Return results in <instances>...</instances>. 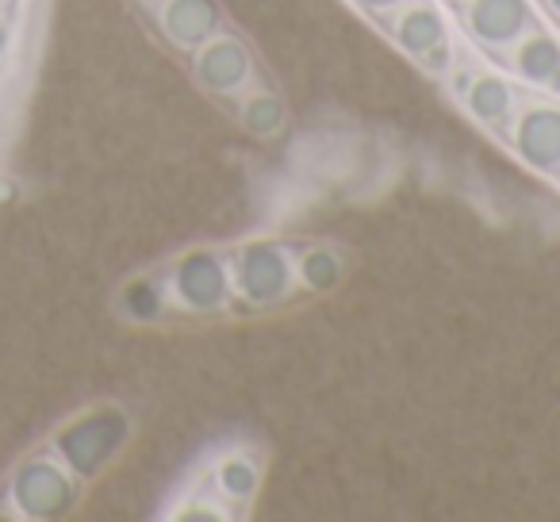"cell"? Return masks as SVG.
Returning a JSON list of instances; mask_svg holds the SVG:
<instances>
[{
	"instance_id": "6da1fadb",
	"label": "cell",
	"mask_w": 560,
	"mask_h": 522,
	"mask_svg": "<svg viewBox=\"0 0 560 522\" xmlns=\"http://www.w3.org/2000/svg\"><path fill=\"white\" fill-rule=\"evenodd\" d=\"M131 438V422L119 407H96V411L73 419L62 434L55 438V450L62 457V465L73 476H96L104 465L116 461V453Z\"/></svg>"
},
{
	"instance_id": "7a4b0ae2",
	"label": "cell",
	"mask_w": 560,
	"mask_h": 522,
	"mask_svg": "<svg viewBox=\"0 0 560 522\" xmlns=\"http://www.w3.org/2000/svg\"><path fill=\"white\" fill-rule=\"evenodd\" d=\"M231 285L249 308H272L296 285L292 250L277 239H254L231 254Z\"/></svg>"
},
{
	"instance_id": "3957f363",
	"label": "cell",
	"mask_w": 560,
	"mask_h": 522,
	"mask_svg": "<svg viewBox=\"0 0 560 522\" xmlns=\"http://www.w3.org/2000/svg\"><path fill=\"white\" fill-rule=\"evenodd\" d=\"M170 289L185 312L196 315H219L231 304V269L226 257L215 250H188L170 274Z\"/></svg>"
},
{
	"instance_id": "277c9868",
	"label": "cell",
	"mask_w": 560,
	"mask_h": 522,
	"mask_svg": "<svg viewBox=\"0 0 560 522\" xmlns=\"http://www.w3.org/2000/svg\"><path fill=\"white\" fill-rule=\"evenodd\" d=\"M12 499L27 519H58L78 503V484L66 465L55 461H27L12 480Z\"/></svg>"
},
{
	"instance_id": "5b68a950",
	"label": "cell",
	"mask_w": 560,
	"mask_h": 522,
	"mask_svg": "<svg viewBox=\"0 0 560 522\" xmlns=\"http://www.w3.org/2000/svg\"><path fill=\"white\" fill-rule=\"evenodd\" d=\"M192 73L211 96H238L254 81V58L238 35L219 32L192 50Z\"/></svg>"
},
{
	"instance_id": "8992f818",
	"label": "cell",
	"mask_w": 560,
	"mask_h": 522,
	"mask_svg": "<svg viewBox=\"0 0 560 522\" xmlns=\"http://www.w3.org/2000/svg\"><path fill=\"white\" fill-rule=\"evenodd\" d=\"M465 27L483 47L506 50L537 24H534V12H529V0H468Z\"/></svg>"
},
{
	"instance_id": "52a82bcc",
	"label": "cell",
	"mask_w": 560,
	"mask_h": 522,
	"mask_svg": "<svg viewBox=\"0 0 560 522\" xmlns=\"http://www.w3.org/2000/svg\"><path fill=\"white\" fill-rule=\"evenodd\" d=\"M511 147L529 170L560 173V108L557 104H534L518 116L511 131Z\"/></svg>"
},
{
	"instance_id": "ba28073f",
	"label": "cell",
	"mask_w": 560,
	"mask_h": 522,
	"mask_svg": "<svg viewBox=\"0 0 560 522\" xmlns=\"http://www.w3.org/2000/svg\"><path fill=\"white\" fill-rule=\"evenodd\" d=\"M162 32L177 50H200L211 35L223 32V12L215 0H165Z\"/></svg>"
},
{
	"instance_id": "9c48e42d",
	"label": "cell",
	"mask_w": 560,
	"mask_h": 522,
	"mask_svg": "<svg viewBox=\"0 0 560 522\" xmlns=\"http://www.w3.org/2000/svg\"><path fill=\"white\" fill-rule=\"evenodd\" d=\"M392 35H396L399 50L411 55V58H422L427 50H434L438 43L450 39V32H445V16L434 9V4H427V0L399 9L396 24H392Z\"/></svg>"
},
{
	"instance_id": "30bf717a",
	"label": "cell",
	"mask_w": 560,
	"mask_h": 522,
	"mask_svg": "<svg viewBox=\"0 0 560 522\" xmlns=\"http://www.w3.org/2000/svg\"><path fill=\"white\" fill-rule=\"evenodd\" d=\"M465 108L472 119L503 131L506 119H511L514 108H518V96H514L511 81H503L499 73H480V78L465 89Z\"/></svg>"
},
{
	"instance_id": "8fae6325",
	"label": "cell",
	"mask_w": 560,
	"mask_h": 522,
	"mask_svg": "<svg viewBox=\"0 0 560 522\" xmlns=\"http://www.w3.org/2000/svg\"><path fill=\"white\" fill-rule=\"evenodd\" d=\"M514 70L529 85H552V78L560 73V39L549 32L529 27L518 43H514Z\"/></svg>"
},
{
	"instance_id": "7c38bea8",
	"label": "cell",
	"mask_w": 560,
	"mask_h": 522,
	"mask_svg": "<svg viewBox=\"0 0 560 522\" xmlns=\"http://www.w3.org/2000/svg\"><path fill=\"white\" fill-rule=\"evenodd\" d=\"M238 124L254 139H277L289 127V104L280 101V93H272V89H249L238 104Z\"/></svg>"
},
{
	"instance_id": "4fadbf2b",
	"label": "cell",
	"mask_w": 560,
	"mask_h": 522,
	"mask_svg": "<svg viewBox=\"0 0 560 522\" xmlns=\"http://www.w3.org/2000/svg\"><path fill=\"white\" fill-rule=\"evenodd\" d=\"M296 277L307 292H335L346 277V262L338 257V250L312 246V250H304V257L296 262Z\"/></svg>"
},
{
	"instance_id": "5bb4252c",
	"label": "cell",
	"mask_w": 560,
	"mask_h": 522,
	"mask_svg": "<svg viewBox=\"0 0 560 522\" xmlns=\"http://www.w3.org/2000/svg\"><path fill=\"white\" fill-rule=\"evenodd\" d=\"M215 484H219V491H223V499L246 507L249 499L257 496V488H261V468H257L246 453H231V457L219 461Z\"/></svg>"
},
{
	"instance_id": "9a60e30c",
	"label": "cell",
	"mask_w": 560,
	"mask_h": 522,
	"mask_svg": "<svg viewBox=\"0 0 560 522\" xmlns=\"http://www.w3.org/2000/svg\"><path fill=\"white\" fill-rule=\"evenodd\" d=\"M124 312L135 315V320H158V312H162V289H154L150 281H135L124 292Z\"/></svg>"
},
{
	"instance_id": "2e32d148",
	"label": "cell",
	"mask_w": 560,
	"mask_h": 522,
	"mask_svg": "<svg viewBox=\"0 0 560 522\" xmlns=\"http://www.w3.org/2000/svg\"><path fill=\"white\" fill-rule=\"evenodd\" d=\"M419 62L427 66L430 73H445V70H450V39H445V43H438L434 50H427V55H422Z\"/></svg>"
},
{
	"instance_id": "e0dca14e",
	"label": "cell",
	"mask_w": 560,
	"mask_h": 522,
	"mask_svg": "<svg viewBox=\"0 0 560 522\" xmlns=\"http://www.w3.org/2000/svg\"><path fill=\"white\" fill-rule=\"evenodd\" d=\"M361 12H369V16H388V12L404 9L407 0H353Z\"/></svg>"
},
{
	"instance_id": "ac0fdd59",
	"label": "cell",
	"mask_w": 560,
	"mask_h": 522,
	"mask_svg": "<svg viewBox=\"0 0 560 522\" xmlns=\"http://www.w3.org/2000/svg\"><path fill=\"white\" fill-rule=\"evenodd\" d=\"M180 519H226V507H185Z\"/></svg>"
},
{
	"instance_id": "d6986e66",
	"label": "cell",
	"mask_w": 560,
	"mask_h": 522,
	"mask_svg": "<svg viewBox=\"0 0 560 522\" xmlns=\"http://www.w3.org/2000/svg\"><path fill=\"white\" fill-rule=\"evenodd\" d=\"M545 4H549V12H552V16L560 20V0H545Z\"/></svg>"
},
{
	"instance_id": "ffe728a7",
	"label": "cell",
	"mask_w": 560,
	"mask_h": 522,
	"mask_svg": "<svg viewBox=\"0 0 560 522\" xmlns=\"http://www.w3.org/2000/svg\"><path fill=\"white\" fill-rule=\"evenodd\" d=\"M4 43H9V27L0 24V50H4Z\"/></svg>"
},
{
	"instance_id": "44dd1931",
	"label": "cell",
	"mask_w": 560,
	"mask_h": 522,
	"mask_svg": "<svg viewBox=\"0 0 560 522\" xmlns=\"http://www.w3.org/2000/svg\"><path fill=\"white\" fill-rule=\"evenodd\" d=\"M450 4H468V0H450Z\"/></svg>"
}]
</instances>
